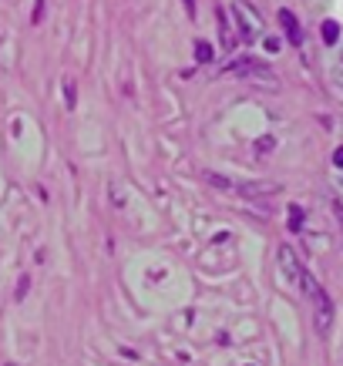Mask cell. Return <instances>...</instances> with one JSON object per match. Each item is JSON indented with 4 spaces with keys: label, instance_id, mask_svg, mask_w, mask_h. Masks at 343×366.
<instances>
[{
    "label": "cell",
    "instance_id": "cell-1",
    "mask_svg": "<svg viewBox=\"0 0 343 366\" xmlns=\"http://www.w3.org/2000/svg\"><path fill=\"white\" fill-rule=\"evenodd\" d=\"M310 299H313V306H317V313H313V326H317L320 336H330V329H333V299L326 296V289L317 283V289L310 292Z\"/></svg>",
    "mask_w": 343,
    "mask_h": 366
},
{
    "label": "cell",
    "instance_id": "cell-2",
    "mask_svg": "<svg viewBox=\"0 0 343 366\" xmlns=\"http://www.w3.org/2000/svg\"><path fill=\"white\" fill-rule=\"evenodd\" d=\"M280 269H283V276L290 279L293 286H303V265L296 262V256L290 252V245H280Z\"/></svg>",
    "mask_w": 343,
    "mask_h": 366
},
{
    "label": "cell",
    "instance_id": "cell-3",
    "mask_svg": "<svg viewBox=\"0 0 343 366\" xmlns=\"http://www.w3.org/2000/svg\"><path fill=\"white\" fill-rule=\"evenodd\" d=\"M280 24H283V30H286L290 44H300V41H303V30H300V21H296L293 10H280Z\"/></svg>",
    "mask_w": 343,
    "mask_h": 366
},
{
    "label": "cell",
    "instance_id": "cell-4",
    "mask_svg": "<svg viewBox=\"0 0 343 366\" xmlns=\"http://www.w3.org/2000/svg\"><path fill=\"white\" fill-rule=\"evenodd\" d=\"M215 14H219V34H222V44H226V48H236V34H233V27H229L226 7H219Z\"/></svg>",
    "mask_w": 343,
    "mask_h": 366
},
{
    "label": "cell",
    "instance_id": "cell-5",
    "mask_svg": "<svg viewBox=\"0 0 343 366\" xmlns=\"http://www.w3.org/2000/svg\"><path fill=\"white\" fill-rule=\"evenodd\" d=\"M323 41H326V44H337V41H340V24H337V21H326V24H323Z\"/></svg>",
    "mask_w": 343,
    "mask_h": 366
},
{
    "label": "cell",
    "instance_id": "cell-6",
    "mask_svg": "<svg viewBox=\"0 0 343 366\" xmlns=\"http://www.w3.org/2000/svg\"><path fill=\"white\" fill-rule=\"evenodd\" d=\"M195 61H212V48H209V41H195Z\"/></svg>",
    "mask_w": 343,
    "mask_h": 366
},
{
    "label": "cell",
    "instance_id": "cell-7",
    "mask_svg": "<svg viewBox=\"0 0 343 366\" xmlns=\"http://www.w3.org/2000/svg\"><path fill=\"white\" fill-rule=\"evenodd\" d=\"M300 222H303V212H300V205H293V209H290V229H293V232L300 229Z\"/></svg>",
    "mask_w": 343,
    "mask_h": 366
},
{
    "label": "cell",
    "instance_id": "cell-8",
    "mask_svg": "<svg viewBox=\"0 0 343 366\" xmlns=\"http://www.w3.org/2000/svg\"><path fill=\"white\" fill-rule=\"evenodd\" d=\"M266 51L276 54V51H280V41H276V37H269V41H266Z\"/></svg>",
    "mask_w": 343,
    "mask_h": 366
},
{
    "label": "cell",
    "instance_id": "cell-9",
    "mask_svg": "<svg viewBox=\"0 0 343 366\" xmlns=\"http://www.w3.org/2000/svg\"><path fill=\"white\" fill-rule=\"evenodd\" d=\"M185 10H188V17H195V0H185Z\"/></svg>",
    "mask_w": 343,
    "mask_h": 366
},
{
    "label": "cell",
    "instance_id": "cell-10",
    "mask_svg": "<svg viewBox=\"0 0 343 366\" xmlns=\"http://www.w3.org/2000/svg\"><path fill=\"white\" fill-rule=\"evenodd\" d=\"M333 161H337V165H340V168H343V145H340V148H337V155H333Z\"/></svg>",
    "mask_w": 343,
    "mask_h": 366
},
{
    "label": "cell",
    "instance_id": "cell-11",
    "mask_svg": "<svg viewBox=\"0 0 343 366\" xmlns=\"http://www.w3.org/2000/svg\"><path fill=\"white\" fill-rule=\"evenodd\" d=\"M7 366H14V363H7Z\"/></svg>",
    "mask_w": 343,
    "mask_h": 366
}]
</instances>
